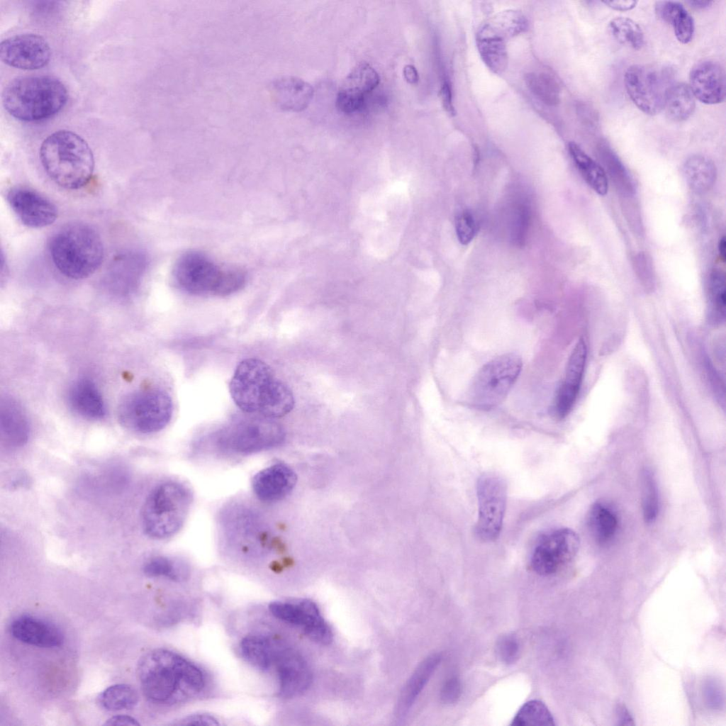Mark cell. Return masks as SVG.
I'll return each mask as SVG.
<instances>
[{
	"label": "cell",
	"instance_id": "1",
	"mask_svg": "<svg viewBox=\"0 0 726 726\" xmlns=\"http://www.w3.org/2000/svg\"><path fill=\"white\" fill-rule=\"evenodd\" d=\"M229 391L242 411L272 419L286 415L295 403L290 389L268 364L256 358L245 359L238 364Z\"/></svg>",
	"mask_w": 726,
	"mask_h": 726
},
{
	"label": "cell",
	"instance_id": "2",
	"mask_svg": "<svg viewBox=\"0 0 726 726\" xmlns=\"http://www.w3.org/2000/svg\"><path fill=\"white\" fill-rule=\"evenodd\" d=\"M138 675L144 695L157 703L177 701L178 695L180 699L183 695L198 693L206 684L200 668L164 649H156L143 656L138 664Z\"/></svg>",
	"mask_w": 726,
	"mask_h": 726
},
{
	"label": "cell",
	"instance_id": "3",
	"mask_svg": "<svg viewBox=\"0 0 726 726\" xmlns=\"http://www.w3.org/2000/svg\"><path fill=\"white\" fill-rule=\"evenodd\" d=\"M40 159L50 179L65 189H80L92 178L93 152L74 132L60 130L47 137L40 148Z\"/></svg>",
	"mask_w": 726,
	"mask_h": 726
},
{
	"label": "cell",
	"instance_id": "4",
	"mask_svg": "<svg viewBox=\"0 0 726 726\" xmlns=\"http://www.w3.org/2000/svg\"><path fill=\"white\" fill-rule=\"evenodd\" d=\"M67 99L65 85L50 76L17 77L2 92L5 110L15 118L27 122L52 117L63 108Z\"/></svg>",
	"mask_w": 726,
	"mask_h": 726
},
{
	"label": "cell",
	"instance_id": "5",
	"mask_svg": "<svg viewBox=\"0 0 726 726\" xmlns=\"http://www.w3.org/2000/svg\"><path fill=\"white\" fill-rule=\"evenodd\" d=\"M49 250L58 271L72 279L93 274L104 259V246L99 233L90 225H67L52 238Z\"/></svg>",
	"mask_w": 726,
	"mask_h": 726
},
{
	"label": "cell",
	"instance_id": "6",
	"mask_svg": "<svg viewBox=\"0 0 726 726\" xmlns=\"http://www.w3.org/2000/svg\"><path fill=\"white\" fill-rule=\"evenodd\" d=\"M173 274L179 286L194 295H230L240 290L247 280L241 269L220 267L198 251L183 254L175 263Z\"/></svg>",
	"mask_w": 726,
	"mask_h": 726
},
{
	"label": "cell",
	"instance_id": "7",
	"mask_svg": "<svg viewBox=\"0 0 726 726\" xmlns=\"http://www.w3.org/2000/svg\"><path fill=\"white\" fill-rule=\"evenodd\" d=\"M191 503L189 489L177 481H165L147 496L141 513L145 533L153 539H165L183 525Z\"/></svg>",
	"mask_w": 726,
	"mask_h": 726
},
{
	"label": "cell",
	"instance_id": "8",
	"mask_svg": "<svg viewBox=\"0 0 726 726\" xmlns=\"http://www.w3.org/2000/svg\"><path fill=\"white\" fill-rule=\"evenodd\" d=\"M522 368V359L515 353L503 354L490 360L473 378L467 391V403L479 410L496 408L508 396Z\"/></svg>",
	"mask_w": 726,
	"mask_h": 726
},
{
	"label": "cell",
	"instance_id": "9",
	"mask_svg": "<svg viewBox=\"0 0 726 726\" xmlns=\"http://www.w3.org/2000/svg\"><path fill=\"white\" fill-rule=\"evenodd\" d=\"M171 397L160 389H147L126 396L118 408L121 423L127 429L142 433L157 432L169 423L172 415Z\"/></svg>",
	"mask_w": 726,
	"mask_h": 726
},
{
	"label": "cell",
	"instance_id": "10",
	"mask_svg": "<svg viewBox=\"0 0 726 726\" xmlns=\"http://www.w3.org/2000/svg\"><path fill=\"white\" fill-rule=\"evenodd\" d=\"M624 83L633 104L643 113L656 115L663 110L674 72L666 66L633 65L627 69Z\"/></svg>",
	"mask_w": 726,
	"mask_h": 726
},
{
	"label": "cell",
	"instance_id": "11",
	"mask_svg": "<svg viewBox=\"0 0 726 726\" xmlns=\"http://www.w3.org/2000/svg\"><path fill=\"white\" fill-rule=\"evenodd\" d=\"M285 439L284 428L272 418L253 417L233 422L223 429L220 445L240 454H250L277 447Z\"/></svg>",
	"mask_w": 726,
	"mask_h": 726
},
{
	"label": "cell",
	"instance_id": "12",
	"mask_svg": "<svg viewBox=\"0 0 726 726\" xmlns=\"http://www.w3.org/2000/svg\"><path fill=\"white\" fill-rule=\"evenodd\" d=\"M476 493L479 511L476 534L484 542L494 541L503 526L507 500L506 484L496 474H484L477 481Z\"/></svg>",
	"mask_w": 726,
	"mask_h": 726
},
{
	"label": "cell",
	"instance_id": "13",
	"mask_svg": "<svg viewBox=\"0 0 726 726\" xmlns=\"http://www.w3.org/2000/svg\"><path fill=\"white\" fill-rule=\"evenodd\" d=\"M579 548L578 535L569 528L549 531L539 537L532 549L530 565L541 576L557 573L576 554Z\"/></svg>",
	"mask_w": 726,
	"mask_h": 726
},
{
	"label": "cell",
	"instance_id": "14",
	"mask_svg": "<svg viewBox=\"0 0 726 726\" xmlns=\"http://www.w3.org/2000/svg\"><path fill=\"white\" fill-rule=\"evenodd\" d=\"M0 57L9 66L21 69H38L47 65L51 49L44 38L26 33L4 40L0 44Z\"/></svg>",
	"mask_w": 726,
	"mask_h": 726
},
{
	"label": "cell",
	"instance_id": "15",
	"mask_svg": "<svg viewBox=\"0 0 726 726\" xmlns=\"http://www.w3.org/2000/svg\"><path fill=\"white\" fill-rule=\"evenodd\" d=\"M279 693L285 698L296 697L305 692L312 681L310 668L296 649L281 644H274Z\"/></svg>",
	"mask_w": 726,
	"mask_h": 726
},
{
	"label": "cell",
	"instance_id": "16",
	"mask_svg": "<svg viewBox=\"0 0 726 726\" xmlns=\"http://www.w3.org/2000/svg\"><path fill=\"white\" fill-rule=\"evenodd\" d=\"M8 203L21 222L32 228L46 227L57 218L55 205L38 191L15 186L7 193Z\"/></svg>",
	"mask_w": 726,
	"mask_h": 726
},
{
	"label": "cell",
	"instance_id": "17",
	"mask_svg": "<svg viewBox=\"0 0 726 726\" xmlns=\"http://www.w3.org/2000/svg\"><path fill=\"white\" fill-rule=\"evenodd\" d=\"M376 71L368 63L360 62L348 74L337 96L336 106L340 111L351 114L362 108L366 94L379 84Z\"/></svg>",
	"mask_w": 726,
	"mask_h": 726
},
{
	"label": "cell",
	"instance_id": "18",
	"mask_svg": "<svg viewBox=\"0 0 726 726\" xmlns=\"http://www.w3.org/2000/svg\"><path fill=\"white\" fill-rule=\"evenodd\" d=\"M586 357V345L581 338L571 352L564 378L557 391L554 412L559 418H565L574 406L582 382Z\"/></svg>",
	"mask_w": 726,
	"mask_h": 726
},
{
	"label": "cell",
	"instance_id": "19",
	"mask_svg": "<svg viewBox=\"0 0 726 726\" xmlns=\"http://www.w3.org/2000/svg\"><path fill=\"white\" fill-rule=\"evenodd\" d=\"M689 87L696 99L713 105L725 98V74L720 63L711 60L696 63L689 74Z\"/></svg>",
	"mask_w": 726,
	"mask_h": 726
},
{
	"label": "cell",
	"instance_id": "20",
	"mask_svg": "<svg viewBox=\"0 0 726 726\" xmlns=\"http://www.w3.org/2000/svg\"><path fill=\"white\" fill-rule=\"evenodd\" d=\"M12 636L21 642L38 647L52 648L63 642V635L55 625L43 619L21 615L10 625Z\"/></svg>",
	"mask_w": 726,
	"mask_h": 726
},
{
	"label": "cell",
	"instance_id": "21",
	"mask_svg": "<svg viewBox=\"0 0 726 726\" xmlns=\"http://www.w3.org/2000/svg\"><path fill=\"white\" fill-rule=\"evenodd\" d=\"M296 481V475L290 467L277 464L259 471L252 479V488L260 500L273 502L286 496Z\"/></svg>",
	"mask_w": 726,
	"mask_h": 726
},
{
	"label": "cell",
	"instance_id": "22",
	"mask_svg": "<svg viewBox=\"0 0 726 726\" xmlns=\"http://www.w3.org/2000/svg\"><path fill=\"white\" fill-rule=\"evenodd\" d=\"M1 442L8 447L23 446L30 436V423L26 411L16 399L2 397L0 403Z\"/></svg>",
	"mask_w": 726,
	"mask_h": 726
},
{
	"label": "cell",
	"instance_id": "23",
	"mask_svg": "<svg viewBox=\"0 0 726 726\" xmlns=\"http://www.w3.org/2000/svg\"><path fill=\"white\" fill-rule=\"evenodd\" d=\"M274 102L281 109L299 112L311 103L314 89L302 79L284 76L274 79L270 85Z\"/></svg>",
	"mask_w": 726,
	"mask_h": 726
},
{
	"label": "cell",
	"instance_id": "24",
	"mask_svg": "<svg viewBox=\"0 0 726 726\" xmlns=\"http://www.w3.org/2000/svg\"><path fill=\"white\" fill-rule=\"evenodd\" d=\"M67 402L77 415L89 419L99 420L106 413L103 397L93 381L80 378L69 387Z\"/></svg>",
	"mask_w": 726,
	"mask_h": 726
},
{
	"label": "cell",
	"instance_id": "25",
	"mask_svg": "<svg viewBox=\"0 0 726 726\" xmlns=\"http://www.w3.org/2000/svg\"><path fill=\"white\" fill-rule=\"evenodd\" d=\"M441 659L440 654H431L415 669L398 696L395 709L398 718H403L409 713Z\"/></svg>",
	"mask_w": 726,
	"mask_h": 726
},
{
	"label": "cell",
	"instance_id": "26",
	"mask_svg": "<svg viewBox=\"0 0 726 726\" xmlns=\"http://www.w3.org/2000/svg\"><path fill=\"white\" fill-rule=\"evenodd\" d=\"M682 172L688 187L698 194L710 191L717 177V169L713 161L708 157L700 154L689 156L683 164Z\"/></svg>",
	"mask_w": 726,
	"mask_h": 726
},
{
	"label": "cell",
	"instance_id": "27",
	"mask_svg": "<svg viewBox=\"0 0 726 726\" xmlns=\"http://www.w3.org/2000/svg\"><path fill=\"white\" fill-rule=\"evenodd\" d=\"M657 16L673 27L676 39L683 44L691 41L694 34V21L684 6L675 1H658L654 5Z\"/></svg>",
	"mask_w": 726,
	"mask_h": 726
},
{
	"label": "cell",
	"instance_id": "28",
	"mask_svg": "<svg viewBox=\"0 0 726 726\" xmlns=\"http://www.w3.org/2000/svg\"><path fill=\"white\" fill-rule=\"evenodd\" d=\"M527 28L525 16L517 10H506L495 14L479 30V37L507 40L524 32Z\"/></svg>",
	"mask_w": 726,
	"mask_h": 726
},
{
	"label": "cell",
	"instance_id": "29",
	"mask_svg": "<svg viewBox=\"0 0 726 726\" xmlns=\"http://www.w3.org/2000/svg\"><path fill=\"white\" fill-rule=\"evenodd\" d=\"M569 155L587 184L598 195L608 191V179L605 169L574 142L568 145Z\"/></svg>",
	"mask_w": 726,
	"mask_h": 726
},
{
	"label": "cell",
	"instance_id": "30",
	"mask_svg": "<svg viewBox=\"0 0 726 726\" xmlns=\"http://www.w3.org/2000/svg\"><path fill=\"white\" fill-rule=\"evenodd\" d=\"M696 108V98L689 86L674 82L668 89L663 109L668 118L675 122L687 120Z\"/></svg>",
	"mask_w": 726,
	"mask_h": 726
},
{
	"label": "cell",
	"instance_id": "31",
	"mask_svg": "<svg viewBox=\"0 0 726 726\" xmlns=\"http://www.w3.org/2000/svg\"><path fill=\"white\" fill-rule=\"evenodd\" d=\"M244 659L255 668L266 671L274 662V644L258 635L245 637L240 644Z\"/></svg>",
	"mask_w": 726,
	"mask_h": 726
},
{
	"label": "cell",
	"instance_id": "32",
	"mask_svg": "<svg viewBox=\"0 0 726 726\" xmlns=\"http://www.w3.org/2000/svg\"><path fill=\"white\" fill-rule=\"evenodd\" d=\"M588 521L593 536L601 544L610 541L618 528V518L614 511L600 503L591 507Z\"/></svg>",
	"mask_w": 726,
	"mask_h": 726
},
{
	"label": "cell",
	"instance_id": "33",
	"mask_svg": "<svg viewBox=\"0 0 726 726\" xmlns=\"http://www.w3.org/2000/svg\"><path fill=\"white\" fill-rule=\"evenodd\" d=\"M506 41L490 37L476 36L480 56L487 67L495 74L503 73L508 65Z\"/></svg>",
	"mask_w": 726,
	"mask_h": 726
},
{
	"label": "cell",
	"instance_id": "34",
	"mask_svg": "<svg viewBox=\"0 0 726 726\" xmlns=\"http://www.w3.org/2000/svg\"><path fill=\"white\" fill-rule=\"evenodd\" d=\"M525 80L529 89L541 101L549 106L559 104L561 89L552 75L544 72H530L526 74Z\"/></svg>",
	"mask_w": 726,
	"mask_h": 726
},
{
	"label": "cell",
	"instance_id": "35",
	"mask_svg": "<svg viewBox=\"0 0 726 726\" xmlns=\"http://www.w3.org/2000/svg\"><path fill=\"white\" fill-rule=\"evenodd\" d=\"M135 690L127 684H116L103 691L99 696L101 705L107 710L133 708L138 703Z\"/></svg>",
	"mask_w": 726,
	"mask_h": 726
},
{
	"label": "cell",
	"instance_id": "36",
	"mask_svg": "<svg viewBox=\"0 0 726 726\" xmlns=\"http://www.w3.org/2000/svg\"><path fill=\"white\" fill-rule=\"evenodd\" d=\"M143 571L150 577H165L180 581L188 576V568L182 562L165 557H155L147 561Z\"/></svg>",
	"mask_w": 726,
	"mask_h": 726
},
{
	"label": "cell",
	"instance_id": "37",
	"mask_svg": "<svg viewBox=\"0 0 726 726\" xmlns=\"http://www.w3.org/2000/svg\"><path fill=\"white\" fill-rule=\"evenodd\" d=\"M613 36L621 44L634 50H640L644 45V33L633 20L626 17H617L609 23Z\"/></svg>",
	"mask_w": 726,
	"mask_h": 726
},
{
	"label": "cell",
	"instance_id": "38",
	"mask_svg": "<svg viewBox=\"0 0 726 726\" xmlns=\"http://www.w3.org/2000/svg\"><path fill=\"white\" fill-rule=\"evenodd\" d=\"M511 725H554V718L547 706L539 700L525 703L513 718Z\"/></svg>",
	"mask_w": 726,
	"mask_h": 726
},
{
	"label": "cell",
	"instance_id": "39",
	"mask_svg": "<svg viewBox=\"0 0 726 726\" xmlns=\"http://www.w3.org/2000/svg\"><path fill=\"white\" fill-rule=\"evenodd\" d=\"M708 295L713 318L721 320L725 315V278L722 272L714 270L710 276Z\"/></svg>",
	"mask_w": 726,
	"mask_h": 726
},
{
	"label": "cell",
	"instance_id": "40",
	"mask_svg": "<svg viewBox=\"0 0 726 726\" xmlns=\"http://www.w3.org/2000/svg\"><path fill=\"white\" fill-rule=\"evenodd\" d=\"M597 152L600 159L609 170L610 176L614 177L617 182L620 179L619 182L621 183L622 186L630 192L632 188V181L617 155L605 143L599 144L597 147Z\"/></svg>",
	"mask_w": 726,
	"mask_h": 726
},
{
	"label": "cell",
	"instance_id": "41",
	"mask_svg": "<svg viewBox=\"0 0 726 726\" xmlns=\"http://www.w3.org/2000/svg\"><path fill=\"white\" fill-rule=\"evenodd\" d=\"M644 501L643 515L647 523L653 522L659 512V496L657 485L652 474L645 471L643 474Z\"/></svg>",
	"mask_w": 726,
	"mask_h": 726
},
{
	"label": "cell",
	"instance_id": "42",
	"mask_svg": "<svg viewBox=\"0 0 726 726\" xmlns=\"http://www.w3.org/2000/svg\"><path fill=\"white\" fill-rule=\"evenodd\" d=\"M456 234L462 245H467L474 239L476 232V220L468 210L463 211L456 218Z\"/></svg>",
	"mask_w": 726,
	"mask_h": 726
},
{
	"label": "cell",
	"instance_id": "43",
	"mask_svg": "<svg viewBox=\"0 0 726 726\" xmlns=\"http://www.w3.org/2000/svg\"><path fill=\"white\" fill-rule=\"evenodd\" d=\"M520 645L518 639L513 635H503L496 644L498 658L506 664H511L518 659Z\"/></svg>",
	"mask_w": 726,
	"mask_h": 726
},
{
	"label": "cell",
	"instance_id": "44",
	"mask_svg": "<svg viewBox=\"0 0 726 726\" xmlns=\"http://www.w3.org/2000/svg\"><path fill=\"white\" fill-rule=\"evenodd\" d=\"M703 695L708 706L712 710H720L724 705L723 691L720 683L708 678L703 685Z\"/></svg>",
	"mask_w": 726,
	"mask_h": 726
},
{
	"label": "cell",
	"instance_id": "45",
	"mask_svg": "<svg viewBox=\"0 0 726 726\" xmlns=\"http://www.w3.org/2000/svg\"><path fill=\"white\" fill-rule=\"evenodd\" d=\"M462 693L461 682L457 677L449 678L443 685L441 692V700L447 704L457 701Z\"/></svg>",
	"mask_w": 726,
	"mask_h": 726
},
{
	"label": "cell",
	"instance_id": "46",
	"mask_svg": "<svg viewBox=\"0 0 726 726\" xmlns=\"http://www.w3.org/2000/svg\"><path fill=\"white\" fill-rule=\"evenodd\" d=\"M177 725H218L217 719L208 714L201 713L186 716L176 723Z\"/></svg>",
	"mask_w": 726,
	"mask_h": 726
},
{
	"label": "cell",
	"instance_id": "47",
	"mask_svg": "<svg viewBox=\"0 0 726 726\" xmlns=\"http://www.w3.org/2000/svg\"><path fill=\"white\" fill-rule=\"evenodd\" d=\"M440 98L444 109L450 116L455 114L454 108L452 102V93L450 88V85L447 82H445L440 89Z\"/></svg>",
	"mask_w": 726,
	"mask_h": 726
},
{
	"label": "cell",
	"instance_id": "48",
	"mask_svg": "<svg viewBox=\"0 0 726 726\" xmlns=\"http://www.w3.org/2000/svg\"><path fill=\"white\" fill-rule=\"evenodd\" d=\"M105 725H139L140 723L134 717L128 715H115L108 719Z\"/></svg>",
	"mask_w": 726,
	"mask_h": 726
},
{
	"label": "cell",
	"instance_id": "49",
	"mask_svg": "<svg viewBox=\"0 0 726 726\" xmlns=\"http://www.w3.org/2000/svg\"><path fill=\"white\" fill-rule=\"evenodd\" d=\"M603 3L610 8L616 11H629L635 8L637 4V1L621 0V1H605Z\"/></svg>",
	"mask_w": 726,
	"mask_h": 726
},
{
	"label": "cell",
	"instance_id": "50",
	"mask_svg": "<svg viewBox=\"0 0 726 726\" xmlns=\"http://www.w3.org/2000/svg\"><path fill=\"white\" fill-rule=\"evenodd\" d=\"M403 76L405 79L410 84H416L418 82L419 76L415 67L411 65H407L403 68Z\"/></svg>",
	"mask_w": 726,
	"mask_h": 726
},
{
	"label": "cell",
	"instance_id": "51",
	"mask_svg": "<svg viewBox=\"0 0 726 726\" xmlns=\"http://www.w3.org/2000/svg\"><path fill=\"white\" fill-rule=\"evenodd\" d=\"M618 717L622 725H632V719L627 710L621 705L618 707Z\"/></svg>",
	"mask_w": 726,
	"mask_h": 726
},
{
	"label": "cell",
	"instance_id": "52",
	"mask_svg": "<svg viewBox=\"0 0 726 726\" xmlns=\"http://www.w3.org/2000/svg\"><path fill=\"white\" fill-rule=\"evenodd\" d=\"M687 3L689 4L691 6H692V7H693L695 9H705V8H707V7L710 6L713 3V1H703V0H700L699 1V0H696V1H689Z\"/></svg>",
	"mask_w": 726,
	"mask_h": 726
},
{
	"label": "cell",
	"instance_id": "53",
	"mask_svg": "<svg viewBox=\"0 0 726 726\" xmlns=\"http://www.w3.org/2000/svg\"><path fill=\"white\" fill-rule=\"evenodd\" d=\"M718 252L720 257L725 261L726 257V240L725 237L722 236L718 242Z\"/></svg>",
	"mask_w": 726,
	"mask_h": 726
}]
</instances>
